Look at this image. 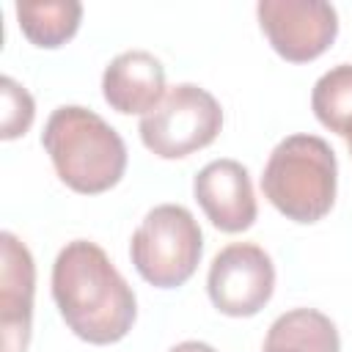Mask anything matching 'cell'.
Returning a JSON list of instances; mask_svg holds the SVG:
<instances>
[{
  "instance_id": "obj_13",
  "label": "cell",
  "mask_w": 352,
  "mask_h": 352,
  "mask_svg": "<svg viewBox=\"0 0 352 352\" xmlns=\"http://www.w3.org/2000/svg\"><path fill=\"white\" fill-rule=\"evenodd\" d=\"M311 107L330 132L352 138V63H338L316 80Z\"/></svg>"
},
{
  "instance_id": "obj_7",
  "label": "cell",
  "mask_w": 352,
  "mask_h": 352,
  "mask_svg": "<svg viewBox=\"0 0 352 352\" xmlns=\"http://www.w3.org/2000/svg\"><path fill=\"white\" fill-rule=\"evenodd\" d=\"M256 11L272 50L292 63L319 58L338 33V14L324 0H261Z\"/></svg>"
},
{
  "instance_id": "obj_14",
  "label": "cell",
  "mask_w": 352,
  "mask_h": 352,
  "mask_svg": "<svg viewBox=\"0 0 352 352\" xmlns=\"http://www.w3.org/2000/svg\"><path fill=\"white\" fill-rule=\"evenodd\" d=\"M0 91H3V140H14L19 135L28 132V126L33 124L36 107L30 94L14 80V77H3L0 80Z\"/></svg>"
},
{
  "instance_id": "obj_4",
  "label": "cell",
  "mask_w": 352,
  "mask_h": 352,
  "mask_svg": "<svg viewBox=\"0 0 352 352\" xmlns=\"http://www.w3.org/2000/svg\"><path fill=\"white\" fill-rule=\"evenodd\" d=\"M204 253V234L190 209L179 204L154 206L129 242V256L143 280L157 289H176L195 272Z\"/></svg>"
},
{
  "instance_id": "obj_8",
  "label": "cell",
  "mask_w": 352,
  "mask_h": 352,
  "mask_svg": "<svg viewBox=\"0 0 352 352\" xmlns=\"http://www.w3.org/2000/svg\"><path fill=\"white\" fill-rule=\"evenodd\" d=\"M0 349L25 352L30 341L36 267L30 250L11 231L0 234Z\"/></svg>"
},
{
  "instance_id": "obj_11",
  "label": "cell",
  "mask_w": 352,
  "mask_h": 352,
  "mask_svg": "<svg viewBox=\"0 0 352 352\" xmlns=\"http://www.w3.org/2000/svg\"><path fill=\"white\" fill-rule=\"evenodd\" d=\"M338 330L316 308H294L280 314L264 338L261 352H338Z\"/></svg>"
},
{
  "instance_id": "obj_12",
  "label": "cell",
  "mask_w": 352,
  "mask_h": 352,
  "mask_svg": "<svg viewBox=\"0 0 352 352\" xmlns=\"http://www.w3.org/2000/svg\"><path fill=\"white\" fill-rule=\"evenodd\" d=\"M82 6L77 0H19L16 19L28 41L36 47H60L80 28Z\"/></svg>"
},
{
  "instance_id": "obj_16",
  "label": "cell",
  "mask_w": 352,
  "mask_h": 352,
  "mask_svg": "<svg viewBox=\"0 0 352 352\" xmlns=\"http://www.w3.org/2000/svg\"><path fill=\"white\" fill-rule=\"evenodd\" d=\"M349 154H352V138H349Z\"/></svg>"
},
{
  "instance_id": "obj_9",
  "label": "cell",
  "mask_w": 352,
  "mask_h": 352,
  "mask_svg": "<svg viewBox=\"0 0 352 352\" xmlns=\"http://www.w3.org/2000/svg\"><path fill=\"white\" fill-rule=\"evenodd\" d=\"M192 192L212 226L226 234L245 231L256 220L250 173L236 160H214L204 165L192 182Z\"/></svg>"
},
{
  "instance_id": "obj_3",
  "label": "cell",
  "mask_w": 352,
  "mask_h": 352,
  "mask_svg": "<svg viewBox=\"0 0 352 352\" xmlns=\"http://www.w3.org/2000/svg\"><path fill=\"white\" fill-rule=\"evenodd\" d=\"M338 165L327 140L319 135L283 138L261 176L264 198L294 223L322 220L336 201Z\"/></svg>"
},
{
  "instance_id": "obj_2",
  "label": "cell",
  "mask_w": 352,
  "mask_h": 352,
  "mask_svg": "<svg viewBox=\"0 0 352 352\" xmlns=\"http://www.w3.org/2000/svg\"><path fill=\"white\" fill-rule=\"evenodd\" d=\"M41 143L58 176L85 195L116 187L126 170V146L121 135L102 116L80 104L52 110Z\"/></svg>"
},
{
  "instance_id": "obj_6",
  "label": "cell",
  "mask_w": 352,
  "mask_h": 352,
  "mask_svg": "<svg viewBox=\"0 0 352 352\" xmlns=\"http://www.w3.org/2000/svg\"><path fill=\"white\" fill-rule=\"evenodd\" d=\"M209 300L226 316L258 314L275 289V267L264 248L253 242L226 245L209 267Z\"/></svg>"
},
{
  "instance_id": "obj_5",
  "label": "cell",
  "mask_w": 352,
  "mask_h": 352,
  "mask_svg": "<svg viewBox=\"0 0 352 352\" xmlns=\"http://www.w3.org/2000/svg\"><path fill=\"white\" fill-rule=\"evenodd\" d=\"M223 126V110L217 99L192 82H179L140 118L143 146L162 157L179 160L209 146Z\"/></svg>"
},
{
  "instance_id": "obj_10",
  "label": "cell",
  "mask_w": 352,
  "mask_h": 352,
  "mask_svg": "<svg viewBox=\"0 0 352 352\" xmlns=\"http://www.w3.org/2000/svg\"><path fill=\"white\" fill-rule=\"evenodd\" d=\"M102 94L113 110L146 116L165 96V66L146 50H126L107 63Z\"/></svg>"
},
{
  "instance_id": "obj_15",
  "label": "cell",
  "mask_w": 352,
  "mask_h": 352,
  "mask_svg": "<svg viewBox=\"0 0 352 352\" xmlns=\"http://www.w3.org/2000/svg\"><path fill=\"white\" fill-rule=\"evenodd\" d=\"M168 352H217V349L209 346V344H204V341H182V344L170 346Z\"/></svg>"
},
{
  "instance_id": "obj_1",
  "label": "cell",
  "mask_w": 352,
  "mask_h": 352,
  "mask_svg": "<svg viewBox=\"0 0 352 352\" xmlns=\"http://www.w3.org/2000/svg\"><path fill=\"white\" fill-rule=\"evenodd\" d=\"M52 297L74 336L88 344L121 341L138 316L132 286L88 239L69 242L52 264Z\"/></svg>"
}]
</instances>
